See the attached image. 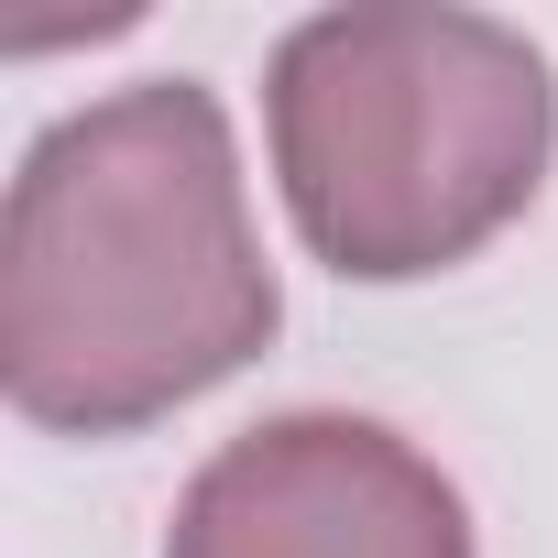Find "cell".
<instances>
[{
    "mask_svg": "<svg viewBox=\"0 0 558 558\" xmlns=\"http://www.w3.org/2000/svg\"><path fill=\"white\" fill-rule=\"evenodd\" d=\"M165 558H471V504L405 427L296 405L186 471Z\"/></svg>",
    "mask_w": 558,
    "mask_h": 558,
    "instance_id": "3957f363",
    "label": "cell"
},
{
    "mask_svg": "<svg viewBox=\"0 0 558 558\" xmlns=\"http://www.w3.org/2000/svg\"><path fill=\"white\" fill-rule=\"evenodd\" d=\"M263 154L296 241L329 274L416 286L536 208L558 154V77L493 12L351 0L274 45Z\"/></svg>",
    "mask_w": 558,
    "mask_h": 558,
    "instance_id": "7a4b0ae2",
    "label": "cell"
},
{
    "mask_svg": "<svg viewBox=\"0 0 558 558\" xmlns=\"http://www.w3.org/2000/svg\"><path fill=\"white\" fill-rule=\"evenodd\" d=\"M286 286L208 77H143L34 132L0 208V384L56 438H132L230 384Z\"/></svg>",
    "mask_w": 558,
    "mask_h": 558,
    "instance_id": "6da1fadb",
    "label": "cell"
}]
</instances>
